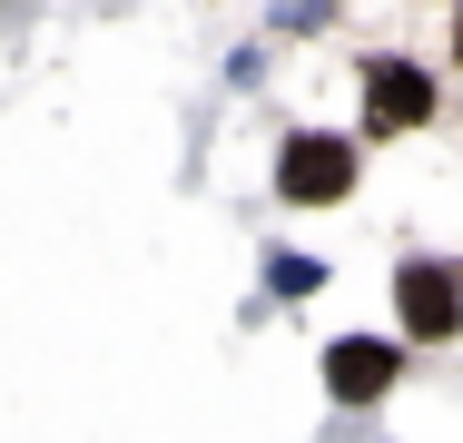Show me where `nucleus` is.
Returning a JSON list of instances; mask_svg holds the SVG:
<instances>
[{"label":"nucleus","mask_w":463,"mask_h":443,"mask_svg":"<svg viewBox=\"0 0 463 443\" xmlns=\"http://www.w3.org/2000/svg\"><path fill=\"white\" fill-rule=\"evenodd\" d=\"M345 187H355V148H345V138H316V128H306V138L277 148V197H296V207H335Z\"/></svg>","instance_id":"1"},{"label":"nucleus","mask_w":463,"mask_h":443,"mask_svg":"<svg viewBox=\"0 0 463 443\" xmlns=\"http://www.w3.org/2000/svg\"><path fill=\"white\" fill-rule=\"evenodd\" d=\"M414 118H434V70L424 60H365V128L394 138Z\"/></svg>","instance_id":"2"},{"label":"nucleus","mask_w":463,"mask_h":443,"mask_svg":"<svg viewBox=\"0 0 463 443\" xmlns=\"http://www.w3.org/2000/svg\"><path fill=\"white\" fill-rule=\"evenodd\" d=\"M394 306H404V335H454L463 325V266L414 257L404 276H394Z\"/></svg>","instance_id":"3"},{"label":"nucleus","mask_w":463,"mask_h":443,"mask_svg":"<svg viewBox=\"0 0 463 443\" xmlns=\"http://www.w3.org/2000/svg\"><path fill=\"white\" fill-rule=\"evenodd\" d=\"M384 384H394V345H374V335L326 345V394H335V404H374Z\"/></svg>","instance_id":"4"},{"label":"nucleus","mask_w":463,"mask_h":443,"mask_svg":"<svg viewBox=\"0 0 463 443\" xmlns=\"http://www.w3.org/2000/svg\"><path fill=\"white\" fill-rule=\"evenodd\" d=\"M454 50H463V20H454Z\"/></svg>","instance_id":"5"}]
</instances>
